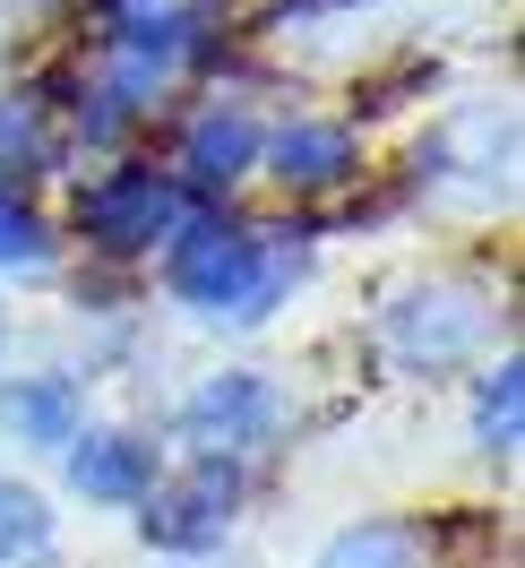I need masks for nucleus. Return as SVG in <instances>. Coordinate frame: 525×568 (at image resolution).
<instances>
[{
  "label": "nucleus",
  "mask_w": 525,
  "mask_h": 568,
  "mask_svg": "<svg viewBox=\"0 0 525 568\" xmlns=\"http://www.w3.org/2000/svg\"><path fill=\"white\" fill-rule=\"evenodd\" d=\"M517 414H525V371H517V354H508V362H491L483 388H474V439H483L491 457L517 448Z\"/></svg>",
  "instance_id": "obj_12"
},
{
  "label": "nucleus",
  "mask_w": 525,
  "mask_h": 568,
  "mask_svg": "<svg viewBox=\"0 0 525 568\" xmlns=\"http://www.w3.org/2000/svg\"><path fill=\"white\" fill-rule=\"evenodd\" d=\"M0 336H9V327H0Z\"/></svg>",
  "instance_id": "obj_15"
},
{
  "label": "nucleus",
  "mask_w": 525,
  "mask_h": 568,
  "mask_svg": "<svg viewBox=\"0 0 525 568\" xmlns=\"http://www.w3.org/2000/svg\"><path fill=\"white\" fill-rule=\"evenodd\" d=\"M259 164V121L242 104H208L190 121V139H181V173L190 190H233V181Z\"/></svg>",
  "instance_id": "obj_8"
},
{
  "label": "nucleus",
  "mask_w": 525,
  "mask_h": 568,
  "mask_svg": "<svg viewBox=\"0 0 525 568\" xmlns=\"http://www.w3.org/2000/svg\"><path fill=\"white\" fill-rule=\"evenodd\" d=\"M70 483L104 508H139L155 491V448L139 430H78L70 439Z\"/></svg>",
  "instance_id": "obj_7"
},
{
  "label": "nucleus",
  "mask_w": 525,
  "mask_h": 568,
  "mask_svg": "<svg viewBox=\"0 0 525 568\" xmlns=\"http://www.w3.org/2000/svg\"><path fill=\"white\" fill-rule=\"evenodd\" d=\"M319 568H422V542L396 517H362V526H345L319 551Z\"/></svg>",
  "instance_id": "obj_11"
},
{
  "label": "nucleus",
  "mask_w": 525,
  "mask_h": 568,
  "mask_svg": "<svg viewBox=\"0 0 525 568\" xmlns=\"http://www.w3.org/2000/svg\"><path fill=\"white\" fill-rule=\"evenodd\" d=\"M276 388L259 371H215L208 388H190L181 405V430L199 439V457H242V448H267L276 439Z\"/></svg>",
  "instance_id": "obj_5"
},
{
  "label": "nucleus",
  "mask_w": 525,
  "mask_h": 568,
  "mask_svg": "<svg viewBox=\"0 0 525 568\" xmlns=\"http://www.w3.org/2000/svg\"><path fill=\"white\" fill-rule=\"evenodd\" d=\"M242 517V465L233 457H199L173 491H147V542L155 551H215Z\"/></svg>",
  "instance_id": "obj_4"
},
{
  "label": "nucleus",
  "mask_w": 525,
  "mask_h": 568,
  "mask_svg": "<svg viewBox=\"0 0 525 568\" xmlns=\"http://www.w3.org/2000/svg\"><path fill=\"white\" fill-rule=\"evenodd\" d=\"M0 267H52V224L27 199H0Z\"/></svg>",
  "instance_id": "obj_14"
},
{
  "label": "nucleus",
  "mask_w": 525,
  "mask_h": 568,
  "mask_svg": "<svg viewBox=\"0 0 525 568\" xmlns=\"http://www.w3.org/2000/svg\"><path fill=\"white\" fill-rule=\"evenodd\" d=\"M380 336H387V354L405 362V371H448V362H465L491 336V311L465 293V284H414V293L387 302Z\"/></svg>",
  "instance_id": "obj_3"
},
{
  "label": "nucleus",
  "mask_w": 525,
  "mask_h": 568,
  "mask_svg": "<svg viewBox=\"0 0 525 568\" xmlns=\"http://www.w3.org/2000/svg\"><path fill=\"white\" fill-rule=\"evenodd\" d=\"M36 551H52V508L36 491H18V483H0V568L36 560Z\"/></svg>",
  "instance_id": "obj_13"
},
{
  "label": "nucleus",
  "mask_w": 525,
  "mask_h": 568,
  "mask_svg": "<svg viewBox=\"0 0 525 568\" xmlns=\"http://www.w3.org/2000/svg\"><path fill=\"white\" fill-rule=\"evenodd\" d=\"M267 173L293 199H327V190H345L362 173V139H353L345 121H284L276 139H267Z\"/></svg>",
  "instance_id": "obj_6"
},
{
  "label": "nucleus",
  "mask_w": 525,
  "mask_h": 568,
  "mask_svg": "<svg viewBox=\"0 0 525 568\" xmlns=\"http://www.w3.org/2000/svg\"><path fill=\"white\" fill-rule=\"evenodd\" d=\"M0 414H9L18 439H36V448H70L78 439V379L36 371V379H18V388L0 396Z\"/></svg>",
  "instance_id": "obj_9"
},
{
  "label": "nucleus",
  "mask_w": 525,
  "mask_h": 568,
  "mask_svg": "<svg viewBox=\"0 0 525 568\" xmlns=\"http://www.w3.org/2000/svg\"><path fill=\"white\" fill-rule=\"evenodd\" d=\"M52 164V130H43V104L36 95H9L0 104V199H18L27 181Z\"/></svg>",
  "instance_id": "obj_10"
},
{
  "label": "nucleus",
  "mask_w": 525,
  "mask_h": 568,
  "mask_svg": "<svg viewBox=\"0 0 525 568\" xmlns=\"http://www.w3.org/2000/svg\"><path fill=\"white\" fill-rule=\"evenodd\" d=\"M302 276V250L259 233V224H181L164 242V284L173 302L208 311V320H267L276 293Z\"/></svg>",
  "instance_id": "obj_1"
},
{
  "label": "nucleus",
  "mask_w": 525,
  "mask_h": 568,
  "mask_svg": "<svg viewBox=\"0 0 525 568\" xmlns=\"http://www.w3.org/2000/svg\"><path fill=\"white\" fill-rule=\"evenodd\" d=\"M190 224V190L155 164H112L78 190V233L104 250V258H147L155 242H173Z\"/></svg>",
  "instance_id": "obj_2"
}]
</instances>
